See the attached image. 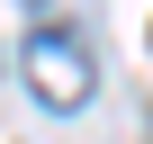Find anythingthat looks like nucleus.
I'll list each match as a JSON object with an SVG mask.
<instances>
[{
    "label": "nucleus",
    "instance_id": "2",
    "mask_svg": "<svg viewBox=\"0 0 153 144\" xmlns=\"http://www.w3.org/2000/svg\"><path fill=\"white\" fill-rule=\"evenodd\" d=\"M18 9H45V0H18Z\"/></svg>",
    "mask_w": 153,
    "mask_h": 144
},
{
    "label": "nucleus",
    "instance_id": "1",
    "mask_svg": "<svg viewBox=\"0 0 153 144\" xmlns=\"http://www.w3.org/2000/svg\"><path fill=\"white\" fill-rule=\"evenodd\" d=\"M18 72H27V90H36L45 108H81V99H90V81H99L90 45H81V36H63V27H36V36H27V54H18Z\"/></svg>",
    "mask_w": 153,
    "mask_h": 144
}]
</instances>
